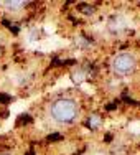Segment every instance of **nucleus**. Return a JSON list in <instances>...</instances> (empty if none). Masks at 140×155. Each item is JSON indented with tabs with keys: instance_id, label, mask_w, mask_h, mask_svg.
<instances>
[{
	"instance_id": "obj_2",
	"label": "nucleus",
	"mask_w": 140,
	"mask_h": 155,
	"mask_svg": "<svg viewBox=\"0 0 140 155\" xmlns=\"http://www.w3.org/2000/svg\"><path fill=\"white\" fill-rule=\"evenodd\" d=\"M135 58L134 54L130 53H120L114 58L112 61V69L120 76H125V74H130L132 71L135 69Z\"/></svg>"
},
{
	"instance_id": "obj_6",
	"label": "nucleus",
	"mask_w": 140,
	"mask_h": 155,
	"mask_svg": "<svg viewBox=\"0 0 140 155\" xmlns=\"http://www.w3.org/2000/svg\"><path fill=\"white\" fill-rule=\"evenodd\" d=\"M60 139H61L60 134H51L50 135V140H60Z\"/></svg>"
},
{
	"instance_id": "obj_3",
	"label": "nucleus",
	"mask_w": 140,
	"mask_h": 155,
	"mask_svg": "<svg viewBox=\"0 0 140 155\" xmlns=\"http://www.w3.org/2000/svg\"><path fill=\"white\" fill-rule=\"evenodd\" d=\"M2 5L5 7L7 10H10V12H17V10H21V8H23L25 2H3Z\"/></svg>"
},
{
	"instance_id": "obj_4",
	"label": "nucleus",
	"mask_w": 140,
	"mask_h": 155,
	"mask_svg": "<svg viewBox=\"0 0 140 155\" xmlns=\"http://www.w3.org/2000/svg\"><path fill=\"white\" fill-rule=\"evenodd\" d=\"M110 28H112V30H120V28H124L125 27V23L122 21V18H119V17H114L112 20H110V25H109Z\"/></svg>"
},
{
	"instance_id": "obj_1",
	"label": "nucleus",
	"mask_w": 140,
	"mask_h": 155,
	"mask_svg": "<svg viewBox=\"0 0 140 155\" xmlns=\"http://www.w3.org/2000/svg\"><path fill=\"white\" fill-rule=\"evenodd\" d=\"M79 107L76 104V101L69 97H60L51 104V116L54 120L61 124H71L73 120L78 117Z\"/></svg>"
},
{
	"instance_id": "obj_5",
	"label": "nucleus",
	"mask_w": 140,
	"mask_h": 155,
	"mask_svg": "<svg viewBox=\"0 0 140 155\" xmlns=\"http://www.w3.org/2000/svg\"><path fill=\"white\" fill-rule=\"evenodd\" d=\"M10 101H12V97H10L8 94H2V93H0V102L7 104V102H10Z\"/></svg>"
}]
</instances>
